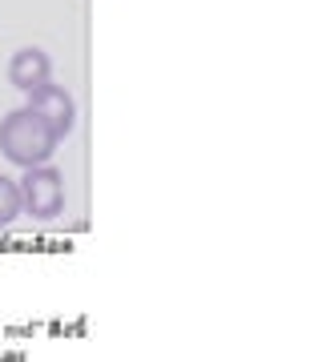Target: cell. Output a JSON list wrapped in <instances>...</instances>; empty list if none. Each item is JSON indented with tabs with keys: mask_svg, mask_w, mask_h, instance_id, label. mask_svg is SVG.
I'll return each instance as SVG.
<instances>
[{
	"mask_svg": "<svg viewBox=\"0 0 322 362\" xmlns=\"http://www.w3.org/2000/svg\"><path fill=\"white\" fill-rule=\"evenodd\" d=\"M52 149H57V133L33 109H13L0 121V153L8 157L13 165L37 169L52 157Z\"/></svg>",
	"mask_w": 322,
	"mask_h": 362,
	"instance_id": "cell-1",
	"label": "cell"
},
{
	"mask_svg": "<svg viewBox=\"0 0 322 362\" xmlns=\"http://www.w3.org/2000/svg\"><path fill=\"white\" fill-rule=\"evenodd\" d=\"M21 185V209H28L33 218L49 221L64 209V177L61 169L52 165H37V169H25V177L16 181Z\"/></svg>",
	"mask_w": 322,
	"mask_h": 362,
	"instance_id": "cell-2",
	"label": "cell"
},
{
	"mask_svg": "<svg viewBox=\"0 0 322 362\" xmlns=\"http://www.w3.org/2000/svg\"><path fill=\"white\" fill-rule=\"evenodd\" d=\"M25 109H33V113L57 133V141L69 137L73 125H77V101H73V93L61 89V85H40V89H33Z\"/></svg>",
	"mask_w": 322,
	"mask_h": 362,
	"instance_id": "cell-3",
	"label": "cell"
},
{
	"mask_svg": "<svg viewBox=\"0 0 322 362\" xmlns=\"http://www.w3.org/2000/svg\"><path fill=\"white\" fill-rule=\"evenodd\" d=\"M8 81H13L16 89H40V85H52V57L37 45H28V49H16L13 61H8Z\"/></svg>",
	"mask_w": 322,
	"mask_h": 362,
	"instance_id": "cell-4",
	"label": "cell"
},
{
	"mask_svg": "<svg viewBox=\"0 0 322 362\" xmlns=\"http://www.w3.org/2000/svg\"><path fill=\"white\" fill-rule=\"evenodd\" d=\"M21 214V185L0 173V226H13Z\"/></svg>",
	"mask_w": 322,
	"mask_h": 362,
	"instance_id": "cell-5",
	"label": "cell"
}]
</instances>
